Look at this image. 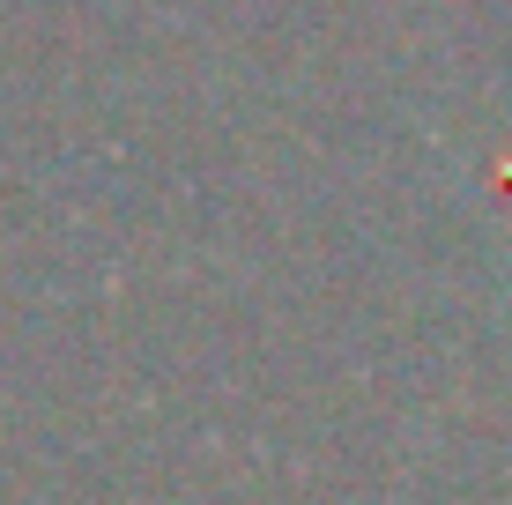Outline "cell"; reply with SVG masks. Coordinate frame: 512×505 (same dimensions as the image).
I'll use <instances>...</instances> for the list:
<instances>
[{"label":"cell","mask_w":512,"mask_h":505,"mask_svg":"<svg viewBox=\"0 0 512 505\" xmlns=\"http://www.w3.org/2000/svg\"><path fill=\"white\" fill-rule=\"evenodd\" d=\"M468 194L498 231H512V127L483 134V149L468 156Z\"/></svg>","instance_id":"cell-1"},{"label":"cell","mask_w":512,"mask_h":505,"mask_svg":"<svg viewBox=\"0 0 512 505\" xmlns=\"http://www.w3.org/2000/svg\"><path fill=\"white\" fill-rule=\"evenodd\" d=\"M505 298H512V275H505Z\"/></svg>","instance_id":"cell-2"}]
</instances>
